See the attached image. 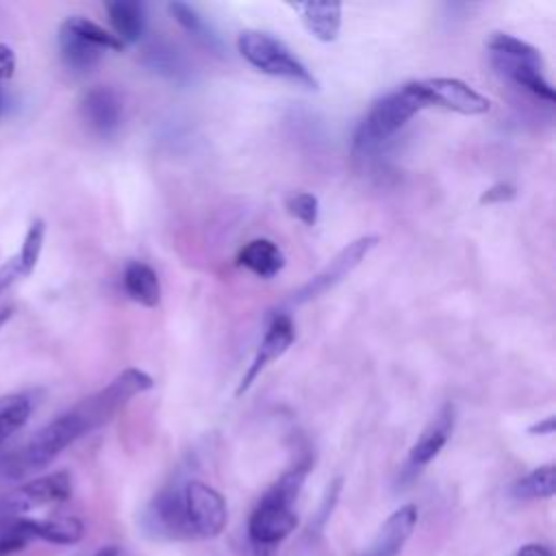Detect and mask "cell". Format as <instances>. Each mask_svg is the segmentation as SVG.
<instances>
[{"label": "cell", "instance_id": "cell-21", "mask_svg": "<svg viewBox=\"0 0 556 556\" xmlns=\"http://www.w3.org/2000/svg\"><path fill=\"white\" fill-rule=\"evenodd\" d=\"M33 413V397L28 393H9L0 397V445L15 434Z\"/></svg>", "mask_w": 556, "mask_h": 556}, {"label": "cell", "instance_id": "cell-11", "mask_svg": "<svg viewBox=\"0 0 556 556\" xmlns=\"http://www.w3.org/2000/svg\"><path fill=\"white\" fill-rule=\"evenodd\" d=\"M143 528L161 539H189L180 486L163 489L143 513Z\"/></svg>", "mask_w": 556, "mask_h": 556}, {"label": "cell", "instance_id": "cell-6", "mask_svg": "<svg viewBox=\"0 0 556 556\" xmlns=\"http://www.w3.org/2000/svg\"><path fill=\"white\" fill-rule=\"evenodd\" d=\"M72 495V476L67 471H52L30 478L0 497V526L26 517L30 510L59 504Z\"/></svg>", "mask_w": 556, "mask_h": 556}, {"label": "cell", "instance_id": "cell-4", "mask_svg": "<svg viewBox=\"0 0 556 556\" xmlns=\"http://www.w3.org/2000/svg\"><path fill=\"white\" fill-rule=\"evenodd\" d=\"M106 50L119 52L124 50V43L102 28L100 24L83 17V15H72L67 17L61 28H59V52L63 63L76 72V74H87L91 72L102 54Z\"/></svg>", "mask_w": 556, "mask_h": 556}, {"label": "cell", "instance_id": "cell-16", "mask_svg": "<svg viewBox=\"0 0 556 556\" xmlns=\"http://www.w3.org/2000/svg\"><path fill=\"white\" fill-rule=\"evenodd\" d=\"M26 530L33 541H46L54 545H74L83 539L85 526L80 519L70 515L54 517H26Z\"/></svg>", "mask_w": 556, "mask_h": 556}, {"label": "cell", "instance_id": "cell-17", "mask_svg": "<svg viewBox=\"0 0 556 556\" xmlns=\"http://www.w3.org/2000/svg\"><path fill=\"white\" fill-rule=\"evenodd\" d=\"M293 9L300 13L306 30L328 43L339 37L341 30V4L339 2H298Z\"/></svg>", "mask_w": 556, "mask_h": 556}, {"label": "cell", "instance_id": "cell-12", "mask_svg": "<svg viewBox=\"0 0 556 556\" xmlns=\"http://www.w3.org/2000/svg\"><path fill=\"white\" fill-rule=\"evenodd\" d=\"M293 341H295V326H293L291 317L285 315V313H282V315H276V317L271 319V324H269V328H267L263 341L258 343V350H256V354H254V358H252L248 371L243 374V378H241V382H239L235 395H237V397L243 395V393L252 387V382L261 376V371H263L269 363H274L276 358H280V356L291 348Z\"/></svg>", "mask_w": 556, "mask_h": 556}, {"label": "cell", "instance_id": "cell-27", "mask_svg": "<svg viewBox=\"0 0 556 556\" xmlns=\"http://www.w3.org/2000/svg\"><path fill=\"white\" fill-rule=\"evenodd\" d=\"M515 195H517V187L513 182L502 180V182H495V185H491L489 189L482 191L480 204H504V202L515 200Z\"/></svg>", "mask_w": 556, "mask_h": 556}, {"label": "cell", "instance_id": "cell-10", "mask_svg": "<svg viewBox=\"0 0 556 556\" xmlns=\"http://www.w3.org/2000/svg\"><path fill=\"white\" fill-rule=\"evenodd\" d=\"M376 243H378L376 235H365L348 243L313 280H308L302 289H298V293H293V302L295 304L308 302L330 291L332 287H337L343 278H348L361 265V261L374 250Z\"/></svg>", "mask_w": 556, "mask_h": 556}, {"label": "cell", "instance_id": "cell-28", "mask_svg": "<svg viewBox=\"0 0 556 556\" xmlns=\"http://www.w3.org/2000/svg\"><path fill=\"white\" fill-rule=\"evenodd\" d=\"M22 276H28V271H26L22 258L15 254V256H11V258L0 267V295H2L17 278H22Z\"/></svg>", "mask_w": 556, "mask_h": 556}, {"label": "cell", "instance_id": "cell-34", "mask_svg": "<svg viewBox=\"0 0 556 556\" xmlns=\"http://www.w3.org/2000/svg\"><path fill=\"white\" fill-rule=\"evenodd\" d=\"M0 113H2V93H0Z\"/></svg>", "mask_w": 556, "mask_h": 556}, {"label": "cell", "instance_id": "cell-25", "mask_svg": "<svg viewBox=\"0 0 556 556\" xmlns=\"http://www.w3.org/2000/svg\"><path fill=\"white\" fill-rule=\"evenodd\" d=\"M287 211L291 217L302 222L304 226H315L319 217V202L313 193L308 191H295L287 198Z\"/></svg>", "mask_w": 556, "mask_h": 556}, {"label": "cell", "instance_id": "cell-26", "mask_svg": "<svg viewBox=\"0 0 556 556\" xmlns=\"http://www.w3.org/2000/svg\"><path fill=\"white\" fill-rule=\"evenodd\" d=\"M43 237H46V224L41 219H35L24 237V243L17 252V256L22 258L26 271L30 274L39 261V254H41V248H43Z\"/></svg>", "mask_w": 556, "mask_h": 556}, {"label": "cell", "instance_id": "cell-1", "mask_svg": "<svg viewBox=\"0 0 556 556\" xmlns=\"http://www.w3.org/2000/svg\"><path fill=\"white\" fill-rule=\"evenodd\" d=\"M152 387L154 380L150 374L135 367L124 369L106 387L83 397L70 410L39 428L22 447L4 456L0 460V476L4 480H24L46 469L74 441L106 424L124 404Z\"/></svg>", "mask_w": 556, "mask_h": 556}, {"label": "cell", "instance_id": "cell-9", "mask_svg": "<svg viewBox=\"0 0 556 556\" xmlns=\"http://www.w3.org/2000/svg\"><path fill=\"white\" fill-rule=\"evenodd\" d=\"M424 106H441L460 115H482L491 102L458 78H426L410 83Z\"/></svg>", "mask_w": 556, "mask_h": 556}, {"label": "cell", "instance_id": "cell-14", "mask_svg": "<svg viewBox=\"0 0 556 556\" xmlns=\"http://www.w3.org/2000/svg\"><path fill=\"white\" fill-rule=\"evenodd\" d=\"M419 510L415 504H404L397 510H393L380 530L376 532L374 541L369 543L367 552L363 556H397L406 541L410 539L415 526H417Z\"/></svg>", "mask_w": 556, "mask_h": 556}, {"label": "cell", "instance_id": "cell-30", "mask_svg": "<svg viewBox=\"0 0 556 556\" xmlns=\"http://www.w3.org/2000/svg\"><path fill=\"white\" fill-rule=\"evenodd\" d=\"M513 556H554V552L541 543H526Z\"/></svg>", "mask_w": 556, "mask_h": 556}, {"label": "cell", "instance_id": "cell-3", "mask_svg": "<svg viewBox=\"0 0 556 556\" xmlns=\"http://www.w3.org/2000/svg\"><path fill=\"white\" fill-rule=\"evenodd\" d=\"M489 50H491V63L500 74H504L519 87L528 89L536 98L554 102V87L545 78L543 59L534 46L513 35L495 33L489 39Z\"/></svg>", "mask_w": 556, "mask_h": 556}, {"label": "cell", "instance_id": "cell-19", "mask_svg": "<svg viewBox=\"0 0 556 556\" xmlns=\"http://www.w3.org/2000/svg\"><path fill=\"white\" fill-rule=\"evenodd\" d=\"M106 13L113 26V35L126 46L137 43L146 33V7L135 0L106 2Z\"/></svg>", "mask_w": 556, "mask_h": 556}, {"label": "cell", "instance_id": "cell-31", "mask_svg": "<svg viewBox=\"0 0 556 556\" xmlns=\"http://www.w3.org/2000/svg\"><path fill=\"white\" fill-rule=\"evenodd\" d=\"M554 415H547L543 421H536V424H532L530 428H528V432L530 434H552L554 432Z\"/></svg>", "mask_w": 556, "mask_h": 556}, {"label": "cell", "instance_id": "cell-32", "mask_svg": "<svg viewBox=\"0 0 556 556\" xmlns=\"http://www.w3.org/2000/svg\"><path fill=\"white\" fill-rule=\"evenodd\" d=\"M89 556H119V549L115 545H104V547H100L98 552H93Z\"/></svg>", "mask_w": 556, "mask_h": 556}, {"label": "cell", "instance_id": "cell-18", "mask_svg": "<svg viewBox=\"0 0 556 556\" xmlns=\"http://www.w3.org/2000/svg\"><path fill=\"white\" fill-rule=\"evenodd\" d=\"M237 263L258 278H274L285 267V254L271 239H252L248 241L239 254Z\"/></svg>", "mask_w": 556, "mask_h": 556}, {"label": "cell", "instance_id": "cell-2", "mask_svg": "<svg viewBox=\"0 0 556 556\" xmlns=\"http://www.w3.org/2000/svg\"><path fill=\"white\" fill-rule=\"evenodd\" d=\"M424 109L419 96L410 83L382 96L356 126L352 150L356 154H369L378 150L387 139H391L415 113Z\"/></svg>", "mask_w": 556, "mask_h": 556}, {"label": "cell", "instance_id": "cell-33", "mask_svg": "<svg viewBox=\"0 0 556 556\" xmlns=\"http://www.w3.org/2000/svg\"><path fill=\"white\" fill-rule=\"evenodd\" d=\"M11 315H13V306L11 304H2L0 306V328L11 319Z\"/></svg>", "mask_w": 556, "mask_h": 556}, {"label": "cell", "instance_id": "cell-13", "mask_svg": "<svg viewBox=\"0 0 556 556\" xmlns=\"http://www.w3.org/2000/svg\"><path fill=\"white\" fill-rule=\"evenodd\" d=\"M80 115L91 132H96L98 137H111L122 126L124 106L115 89L98 85L83 96Z\"/></svg>", "mask_w": 556, "mask_h": 556}, {"label": "cell", "instance_id": "cell-7", "mask_svg": "<svg viewBox=\"0 0 556 556\" xmlns=\"http://www.w3.org/2000/svg\"><path fill=\"white\" fill-rule=\"evenodd\" d=\"M180 491L189 539L219 536L228 521V510L222 493L200 480L185 482Z\"/></svg>", "mask_w": 556, "mask_h": 556}, {"label": "cell", "instance_id": "cell-5", "mask_svg": "<svg viewBox=\"0 0 556 556\" xmlns=\"http://www.w3.org/2000/svg\"><path fill=\"white\" fill-rule=\"evenodd\" d=\"M239 54L258 72L287 78L308 89H317V78L308 72V67L274 35L263 30H243L237 37Z\"/></svg>", "mask_w": 556, "mask_h": 556}, {"label": "cell", "instance_id": "cell-8", "mask_svg": "<svg viewBox=\"0 0 556 556\" xmlns=\"http://www.w3.org/2000/svg\"><path fill=\"white\" fill-rule=\"evenodd\" d=\"M298 526L293 504L265 491L248 519V541L256 549H271Z\"/></svg>", "mask_w": 556, "mask_h": 556}, {"label": "cell", "instance_id": "cell-29", "mask_svg": "<svg viewBox=\"0 0 556 556\" xmlns=\"http://www.w3.org/2000/svg\"><path fill=\"white\" fill-rule=\"evenodd\" d=\"M15 70V54L9 46L0 43V78H9Z\"/></svg>", "mask_w": 556, "mask_h": 556}, {"label": "cell", "instance_id": "cell-20", "mask_svg": "<svg viewBox=\"0 0 556 556\" xmlns=\"http://www.w3.org/2000/svg\"><path fill=\"white\" fill-rule=\"evenodd\" d=\"M122 282L130 300H135L137 304L152 308L161 302V282L150 265L141 261H130L124 269Z\"/></svg>", "mask_w": 556, "mask_h": 556}, {"label": "cell", "instance_id": "cell-24", "mask_svg": "<svg viewBox=\"0 0 556 556\" xmlns=\"http://www.w3.org/2000/svg\"><path fill=\"white\" fill-rule=\"evenodd\" d=\"M167 11L174 15V20L187 30L191 33L198 41H202L208 48H219V39L217 35L208 28V24L204 22V17L187 2H169Z\"/></svg>", "mask_w": 556, "mask_h": 556}, {"label": "cell", "instance_id": "cell-15", "mask_svg": "<svg viewBox=\"0 0 556 556\" xmlns=\"http://www.w3.org/2000/svg\"><path fill=\"white\" fill-rule=\"evenodd\" d=\"M452 430H454V406L445 404L437 413V417L424 428L419 439L413 443V447L408 452V467L413 471H417V469L426 467L432 458H437V454L447 443Z\"/></svg>", "mask_w": 556, "mask_h": 556}, {"label": "cell", "instance_id": "cell-23", "mask_svg": "<svg viewBox=\"0 0 556 556\" xmlns=\"http://www.w3.org/2000/svg\"><path fill=\"white\" fill-rule=\"evenodd\" d=\"M143 63L150 70H154L156 74H161L165 78H172V80H182L189 74V65H187L185 56L167 43H152L146 50Z\"/></svg>", "mask_w": 556, "mask_h": 556}, {"label": "cell", "instance_id": "cell-22", "mask_svg": "<svg viewBox=\"0 0 556 556\" xmlns=\"http://www.w3.org/2000/svg\"><path fill=\"white\" fill-rule=\"evenodd\" d=\"M554 491H556V467L552 463L532 469L530 473H526L513 484V495L519 500H547L554 495Z\"/></svg>", "mask_w": 556, "mask_h": 556}]
</instances>
